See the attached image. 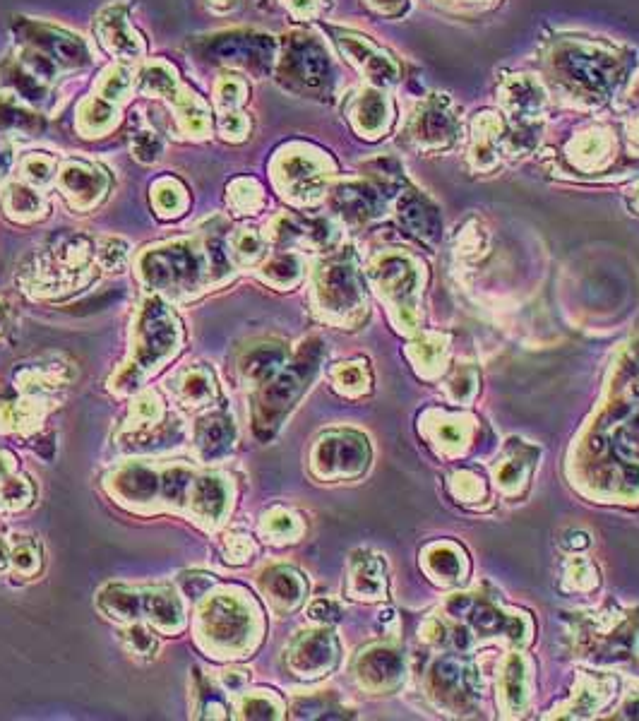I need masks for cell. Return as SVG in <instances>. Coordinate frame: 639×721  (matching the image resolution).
<instances>
[{
  "label": "cell",
  "instance_id": "9",
  "mask_svg": "<svg viewBox=\"0 0 639 721\" xmlns=\"http://www.w3.org/2000/svg\"><path fill=\"white\" fill-rule=\"evenodd\" d=\"M368 457L366 438L351 431H334L318 443L313 464L322 476H354L366 469Z\"/></svg>",
  "mask_w": 639,
  "mask_h": 721
},
{
  "label": "cell",
  "instance_id": "4",
  "mask_svg": "<svg viewBox=\"0 0 639 721\" xmlns=\"http://www.w3.org/2000/svg\"><path fill=\"white\" fill-rule=\"evenodd\" d=\"M94 260V243L82 234H61L32 258V267L22 277L34 294H56L58 289L87 284L89 267Z\"/></svg>",
  "mask_w": 639,
  "mask_h": 721
},
{
  "label": "cell",
  "instance_id": "42",
  "mask_svg": "<svg viewBox=\"0 0 639 721\" xmlns=\"http://www.w3.org/2000/svg\"><path fill=\"white\" fill-rule=\"evenodd\" d=\"M356 123H358V128L366 130V133H375V130L385 123V101L380 99V94L370 92L361 101H358Z\"/></svg>",
  "mask_w": 639,
  "mask_h": 721
},
{
  "label": "cell",
  "instance_id": "53",
  "mask_svg": "<svg viewBox=\"0 0 639 721\" xmlns=\"http://www.w3.org/2000/svg\"><path fill=\"white\" fill-rule=\"evenodd\" d=\"M246 681H248V676L243 671H226L222 676L224 688L229 690V693H238V690H241L243 685H246Z\"/></svg>",
  "mask_w": 639,
  "mask_h": 721
},
{
  "label": "cell",
  "instance_id": "51",
  "mask_svg": "<svg viewBox=\"0 0 639 721\" xmlns=\"http://www.w3.org/2000/svg\"><path fill=\"white\" fill-rule=\"evenodd\" d=\"M310 618L320 623H337L339 621V606L332 604L330 599H318L310 606Z\"/></svg>",
  "mask_w": 639,
  "mask_h": 721
},
{
  "label": "cell",
  "instance_id": "41",
  "mask_svg": "<svg viewBox=\"0 0 639 721\" xmlns=\"http://www.w3.org/2000/svg\"><path fill=\"white\" fill-rule=\"evenodd\" d=\"M123 642H125V649H128L133 657H140V659H154V654H157V649H159L157 635H154L152 630L142 628V625H130V628L125 630Z\"/></svg>",
  "mask_w": 639,
  "mask_h": 721
},
{
  "label": "cell",
  "instance_id": "39",
  "mask_svg": "<svg viewBox=\"0 0 639 721\" xmlns=\"http://www.w3.org/2000/svg\"><path fill=\"white\" fill-rule=\"evenodd\" d=\"M34 488L22 476H8L0 481V508L22 510L32 503Z\"/></svg>",
  "mask_w": 639,
  "mask_h": 721
},
{
  "label": "cell",
  "instance_id": "28",
  "mask_svg": "<svg viewBox=\"0 0 639 721\" xmlns=\"http://www.w3.org/2000/svg\"><path fill=\"white\" fill-rule=\"evenodd\" d=\"M402 673V659L392 649H373L358 661V676L368 685H390Z\"/></svg>",
  "mask_w": 639,
  "mask_h": 721
},
{
  "label": "cell",
  "instance_id": "48",
  "mask_svg": "<svg viewBox=\"0 0 639 721\" xmlns=\"http://www.w3.org/2000/svg\"><path fill=\"white\" fill-rule=\"evenodd\" d=\"M241 717L246 719H274L277 705L267 695H250L241 702Z\"/></svg>",
  "mask_w": 639,
  "mask_h": 721
},
{
  "label": "cell",
  "instance_id": "30",
  "mask_svg": "<svg viewBox=\"0 0 639 721\" xmlns=\"http://www.w3.org/2000/svg\"><path fill=\"white\" fill-rule=\"evenodd\" d=\"M152 202L161 219H176L188 207V193H185L181 181L166 176L152 186Z\"/></svg>",
  "mask_w": 639,
  "mask_h": 721
},
{
  "label": "cell",
  "instance_id": "22",
  "mask_svg": "<svg viewBox=\"0 0 639 721\" xmlns=\"http://www.w3.org/2000/svg\"><path fill=\"white\" fill-rule=\"evenodd\" d=\"M332 205L349 222H366L380 212V198L375 195V190L358 186V183H346L334 190Z\"/></svg>",
  "mask_w": 639,
  "mask_h": 721
},
{
  "label": "cell",
  "instance_id": "23",
  "mask_svg": "<svg viewBox=\"0 0 639 721\" xmlns=\"http://www.w3.org/2000/svg\"><path fill=\"white\" fill-rule=\"evenodd\" d=\"M3 210L17 224H32L49 214V202L37 188L25 186V183H13L3 195Z\"/></svg>",
  "mask_w": 639,
  "mask_h": 721
},
{
  "label": "cell",
  "instance_id": "58",
  "mask_svg": "<svg viewBox=\"0 0 639 721\" xmlns=\"http://www.w3.org/2000/svg\"><path fill=\"white\" fill-rule=\"evenodd\" d=\"M8 563H10V551L8 546H5V541L0 539V572L8 568Z\"/></svg>",
  "mask_w": 639,
  "mask_h": 721
},
{
  "label": "cell",
  "instance_id": "10",
  "mask_svg": "<svg viewBox=\"0 0 639 721\" xmlns=\"http://www.w3.org/2000/svg\"><path fill=\"white\" fill-rule=\"evenodd\" d=\"M111 178L104 169L85 159H70L58 171V188L77 212H89L99 205L109 193Z\"/></svg>",
  "mask_w": 639,
  "mask_h": 721
},
{
  "label": "cell",
  "instance_id": "34",
  "mask_svg": "<svg viewBox=\"0 0 639 721\" xmlns=\"http://www.w3.org/2000/svg\"><path fill=\"white\" fill-rule=\"evenodd\" d=\"M402 217L406 226L414 229V234H421L426 238L438 236V217H435V212L421 198H406L402 205Z\"/></svg>",
  "mask_w": 639,
  "mask_h": 721
},
{
  "label": "cell",
  "instance_id": "17",
  "mask_svg": "<svg viewBox=\"0 0 639 721\" xmlns=\"http://www.w3.org/2000/svg\"><path fill=\"white\" fill-rule=\"evenodd\" d=\"M159 491L161 476L142 464H128L111 476V493H116L125 503H152L159 498Z\"/></svg>",
  "mask_w": 639,
  "mask_h": 721
},
{
  "label": "cell",
  "instance_id": "1",
  "mask_svg": "<svg viewBox=\"0 0 639 721\" xmlns=\"http://www.w3.org/2000/svg\"><path fill=\"white\" fill-rule=\"evenodd\" d=\"M137 274L149 289L171 299H183L209 284L212 265H209L207 250H202L195 241L181 238V241L147 248L137 260Z\"/></svg>",
  "mask_w": 639,
  "mask_h": 721
},
{
  "label": "cell",
  "instance_id": "6",
  "mask_svg": "<svg viewBox=\"0 0 639 721\" xmlns=\"http://www.w3.org/2000/svg\"><path fill=\"white\" fill-rule=\"evenodd\" d=\"M195 53L202 61L234 65L253 75H265L277 58V44L267 34L234 29V32H219L197 41Z\"/></svg>",
  "mask_w": 639,
  "mask_h": 721
},
{
  "label": "cell",
  "instance_id": "8",
  "mask_svg": "<svg viewBox=\"0 0 639 721\" xmlns=\"http://www.w3.org/2000/svg\"><path fill=\"white\" fill-rule=\"evenodd\" d=\"M15 32L20 34L22 44L49 58L58 70H80L92 63V53H89L85 41L77 34L65 32V29L20 20L15 25Z\"/></svg>",
  "mask_w": 639,
  "mask_h": 721
},
{
  "label": "cell",
  "instance_id": "44",
  "mask_svg": "<svg viewBox=\"0 0 639 721\" xmlns=\"http://www.w3.org/2000/svg\"><path fill=\"white\" fill-rule=\"evenodd\" d=\"M130 150H133V157L142 164L157 162L161 154V137L154 133V130H142L133 137L130 142Z\"/></svg>",
  "mask_w": 639,
  "mask_h": 721
},
{
  "label": "cell",
  "instance_id": "56",
  "mask_svg": "<svg viewBox=\"0 0 639 721\" xmlns=\"http://www.w3.org/2000/svg\"><path fill=\"white\" fill-rule=\"evenodd\" d=\"M284 3H289V8L296 15H308L313 10V0H284Z\"/></svg>",
  "mask_w": 639,
  "mask_h": 721
},
{
  "label": "cell",
  "instance_id": "11",
  "mask_svg": "<svg viewBox=\"0 0 639 721\" xmlns=\"http://www.w3.org/2000/svg\"><path fill=\"white\" fill-rule=\"evenodd\" d=\"M318 299L322 311L344 315L351 313L361 303V282L354 262L346 255H339L327 262L318 274Z\"/></svg>",
  "mask_w": 639,
  "mask_h": 721
},
{
  "label": "cell",
  "instance_id": "40",
  "mask_svg": "<svg viewBox=\"0 0 639 721\" xmlns=\"http://www.w3.org/2000/svg\"><path fill=\"white\" fill-rule=\"evenodd\" d=\"M10 560H13L15 570L25 577L39 575L41 570V546L32 539L17 541L13 551H10Z\"/></svg>",
  "mask_w": 639,
  "mask_h": 721
},
{
  "label": "cell",
  "instance_id": "5",
  "mask_svg": "<svg viewBox=\"0 0 639 721\" xmlns=\"http://www.w3.org/2000/svg\"><path fill=\"white\" fill-rule=\"evenodd\" d=\"M183 330L178 318L166 303L149 299L142 306L135 330V363L128 371L133 373V387L145 380V375L159 371L166 361L181 349Z\"/></svg>",
  "mask_w": 639,
  "mask_h": 721
},
{
  "label": "cell",
  "instance_id": "12",
  "mask_svg": "<svg viewBox=\"0 0 639 721\" xmlns=\"http://www.w3.org/2000/svg\"><path fill=\"white\" fill-rule=\"evenodd\" d=\"M274 181H277L284 195L308 202L322 190L325 176H322V169L315 162V157H308V154H282L274 162Z\"/></svg>",
  "mask_w": 639,
  "mask_h": 721
},
{
  "label": "cell",
  "instance_id": "35",
  "mask_svg": "<svg viewBox=\"0 0 639 721\" xmlns=\"http://www.w3.org/2000/svg\"><path fill=\"white\" fill-rule=\"evenodd\" d=\"M226 200L238 214H255L262 207V190L253 178H238L229 186Z\"/></svg>",
  "mask_w": 639,
  "mask_h": 721
},
{
  "label": "cell",
  "instance_id": "13",
  "mask_svg": "<svg viewBox=\"0 0 639 721\" xmlns=\"http://www.w3.org/2000/svg\"><path fill=\"white\" fill-rule=\"evenodd\" d=\"M97 37L99 44L121 61L145 56V41L130 25L125 5H109L101 10L97 17Z\"/></svg>",
  "mask_w": 639,
  "mask_h": 721
},
{
  "label": "cell",
  "instance_id": "36",
  "mask_svg": "<svg viewBox=\"0 0 639 721\" xmlns=\"http://www.w3.org/2000/svg\"><path fill=\"white\" fill-rule=\"evenodd\" d=\"M20 171L29 186H46V183H51L53 178H56V159L44 152L27 154V157H22Z\"/></svg>",
  "mask_w": 639,
  "mask_h": 721
},
{
  "label": "cell",
  "instance_id": "59",
  "mask_svg": "<svg viewBox=\"0 0 639 721\" xmlns=\"http://www.w3.org/2000/svg\"><path fill=\"white\" fill-rule=\"evenodd\" d=\"M3 327H5V308L0 306V330H3Z\"/></svg>",
  "mask_w": 639,
  "mask_h": 721
},
{
  "label": "cell",
  "instance_id": "20",
  "mask_svg": "<svg viewBox=\"0 0 639 721\" xmlns=\"http://www.w3.org/2000/svg\"><path fill=\"white\" fill-rule=\"evenodd\" d=\"M474 678L471 666L462 659H443L433 671L435 690L450 702H469V697H476Z\"/></svg>",
  "mask_w": 639,
  "mask_h": 721
},
{
  "label": "cell",
  "instance_id": "57",
  "mask_svg": "<svg viewBox=\"0 0 639 721\" xmlns=\"http://www.w3.org/2000/svg\"><path fill=\"white\" fill-rule=\"evenodd\" d=\"M10 472H13V457L0 450V481L8 479Z\"/></svg>",
  "mask_w": 639,
  "mask_h": 721
},
{
  "label": "cell",
  "instance_id": "43",
  "mask_svg": "<svg viewBox=\"0 0 639 721\" xmlns=\"http://www.w3.org/2000/svg\"><path fill=\"white\" fill-rule=\"evenodd\" d=\"M97 260L101 267H106V270L111 272H121L125 265H128L130 260V250H128V243L123 241V238H104V241H99V248H97Z\"/></svg>",
  "mask_w": 639,
  "mask_h": 721
},
{
  "label": "cell",
  "instance_id": "38",
  "mask_svg": "<svg viewBox=\"0 0 639 721\" xmlns=\"http://www.w3.org/2000/svg\"><path fill=\"white\" fill-rule=\"evenodd\" d=\"M385 589V580H382V563L378 558H368L358 565L354 572V592L361 594V599H373Z\"/></svg>",
  "mask_w": 639,
  "mask_h": 721
},
{
  "label": "cell",
  "instance_id": "24",
  "mask_svg": "<svg viewBox=\"0 0 639 721\" xmlns=\"http://www.w3.org/2000/svg\"><path fill=\"white\" fill-rule=\"evenodd\" d=\"M176 397L190 409L207 407L217 397V383H214L212 371L205 366H193L183 371L176 378Z\"/></svg>",
  "mask_w": 639,
  "mask_h": 721
},
{
  "label": "cell",
  "instance_id": "47",
  "mask_svg": "<svg viewBox=\"0 0 639 721\" xmlns=\"http://www.w3.org/2000/svg\"><path fill=\"white\" fill-rule=\"evenodd\" d=\"M296 529V520L284 510H274L262 522V534L274 536L272 541H284Z\"/></svg>",
  "mask_w": 639,
  "mask_h": 721
},
{
  "label": "cell",
  "instance_id": "14",
  "mask_svg": "<svg viewBox=\"0 0 639 721\" xmlns=\"http://www.w3.org/2000/svg\"><path fill=\"white\" fill-rule=\"evenodd\" d=\"M229 498L231 491L222 476H195L188 493V512L193 515L195 522L212 529L217 527V524L224 520L226 512H229Z\"/></svg>",
  "mask_w": 639,
  "mask_h": 721
},
{
  "label": "cell",
  "instance_id": "16",
  "mask_svg": "<svg viewBox=\"0 0 639 721\" xmlns=\"http://www.w3.org/2000/svg\"><path fill=\"white\" fill-rule=\"evenodd\" d=\"M195 452L202 462H217L231 452L236 443V426L231 416L214 411L202 416L195 426Z\"/></svg>",
  "mask_w": 639,
  "mask_h": 721
},
{
  "label": "cell",
  "instance_id": "25",
  "mask_svg": "<svg viewBox=\"0 0 639 721\" xmlns=\"http://www.w3.org/2000/svg\"><path fill=\"white\" fill-rule=\"evenodd\" d=\"M262 592L270 597L274 606L294 609L303 597V580L296 570L279 565V568L267 570L265 575H262Z\"/></svg>",
  "mask_w": 639,
  "mask_h": 721
},
{
  "label": "cell",
  "instance_id": "3",
  "mask_svg": "<svg viewBox=\"0 0 639 721\" xmlns=\"http://www.w3.org/2000/svg\"><path fill=\"white\" fill-rule=\"evenodd\" d=\"M322 359L320 339H308L298 349L294 363L282 368L270 383L262 385V392L255 402L253 411V431L260 440L272 438L277 433L279 423L291 407L298 402V397L306 392L310 380L318 373V363Z\"/></svg>",
  "mask_w": 639,
  "mask_h": 721
},
{
  "label": "cell",
  "instance_id": "45",
  "mask_svg": "<svg viewBox=\"0 0 639 721\" xmlns=\"http://www.w3.org/2000/svg\"><path fill=\"white\" fill-rule=\"evenodd\" d=\"M222 551L226 556V563H246L250 553H253V544H250V536L246 534H226L222 539Z\"/></svg>",
  "mask_w": 639,
  "mask_h": 721
},
{
  "label": "cell",
  "instance_id": "50",
  "mask_svg": "<svg viewBox=\"0 0 639 721\" xmlns=\"http://www.w3.org/2000/svg\"><path fill=\"white\" fill-rule=\"evenodd\" d=\"M212 585H214V577L205 575V572H193V575H183L181 577L183 592L188 594V597H193V599H200L202 594H205Z\"/></svg>",
  "mask_w": 639,
  "mask_h": 721
},
{
  "label": "cell",
  "instance_id": "33",
  "mask_svg": "<svg viewBox=\"0 0 639 721\" xmlns=\"http://www.w3.org/2000/svg\"><path fill=\"white\" fill-rule=\"evenodd\" d=\"M248 97V85L238 75H222L214 85V104H217L219 113L238 111Z\"/></svg>",
  "mask_w": 639,
  "mask_h": 721
},
{
  "label": "cell",
  "instance_id": "27",
  "mask_svg": "<svg viewBox=\"0 0 639 721\" xmlns=\"http://www.w3.org/2000/svg\"><path fill=\"white\" fill-rule=\"evenodd\" d=\"M118 123V106L111 101L97 97L85 99L77 111V130L85 137H101L106 135L113 125Z\"/></svg>",
  "mask_w": 639,
  "mask_h": 721
},
{
  "label": "cell",
  "instance_id": "15",
  "mask_svg": "<svg viewBox=\"0 0 639 721\" xmlns=\"http://www.w3.org/2000/svg\"><path fill=\"white\" fill-rule=\"evenodd\" d=\"M337 661V640L330 633H308L289 652V669L296 676L315 678L327 673Z\"/></svg>",
  "mask_w": 639,
  "mask_h": 721
},
{
  "label": "cell",
  "instance_id": "19",
  "mask_svg": "<svg viewBox=\"0 0 639 721\" xmlns=\"http://www.w3.org/2000/svg\"><path fill=\"white\" fill-rule=\"evenodd\" d=\"M450 611L455 613V616L464 618V621L474 625V628L483 635L512 633L517 637V633H519V623L515 621V618H507L500 611H495L488 604H481V601H476L471 597H457L450 604Z\"/></svg>",
  "mask_w": 639,
  "mask_h": 721
},
{
  "label": "cell",
  "instance_id": "26",
  "mask_svg": "<svg viewBox=\"0 0 639 721\" xmlns=\"http://www.w3.org/2000/svg\"><path fill=\"white\" fill-rule=\"evenodd\" d=\"M327 226L322 219H315V222H308V219H296V217H279L277 222L272 224V236L279 246H291V243H315V246H322L327 241Z\"/></svg>",
  "mask_w": 639,
  "mask_h": 721
},
{
  "label": "cell",
  "instance_id": "54",
  "mask_svg": "<svg viewBox=\"0 0 639 721\" xmlns=\"http://www.w3.org/2000/svg\"><path fill=\"white\" fill-rule=\"evenodd\" d=\"M238 0H207V8L212 10V13H231V10H236Z\"/></svg>",
  "mask_w": 639,
  "mask_h": 721
},
{
  "label": "cell",
  "instance_id": "18",
  "mask_svg": "<svg viewBox=\"0 0 639 721\" xmlns=\"http://www.w3.org/2000/svg\"><path fill=\"white\" fill-rule=\"evenodd\" d=\"M142 611L147 613L149 623L159 630V633L176 635L185 628V613L181 606V599L176 597L171 587H152L147 589L142 597Z\"/></svg>",
  "mask_w": 639,
  "mask_h": 721
},
{
  "label": "cell",
  "instance_id": "21",
  "mask_svg": "<svg viewBox=\"0 0 639 721\" xmlns=\"http://www.w3.org/2000/svg\"><path fill=\"white\" fill-rule=\"evenodd\" d=\"M286 366V349L282 344H258L243 356V380L253 387H262Z\"/></svg>",
  "mask_w": 639,
  "mask_h": 721
},
{
  "label": "cell",
  "instance_id": "32",
  "mask_svg": "<svg viewBox=\"0 0 639 721\" xmlns=\"http://www.w3.org/2000/svg\"><path fill=\"white\" fill-rule=\"evenodd\" d=\"M130 85H133V73H130L125 65H113V68H109L104 75H101L94 94L101 99L111 101V104L121 106L125 94L130 92Z\"/></svg>",
  "mask_w": 639,
  "mask_h": 721
},
{
  "label": "cell",
  "instance_id": "31",
  "mask_svg": "<svg viewBox=\"0 0 639 721\" xmlns=\"http://www.w3.org/2000/svg\"><path fill=\"white\" fill-rule=\"evenodd\" d=\"M301 270H303V265L296 255H291V253L277 255V258H272L265 267H262L260 279L262 282L284 289V286H294L298 279H301Z\"/></svg>",
  "mask_w": 639,
  "mask_h": 721
},
{
  "label": "cell",
  "instance_id": "49",
  "mask_svg": "<svg viewBox=\"0 0 639 721\" xmlns=\"http://www.w3.org/2000/svg\"><path fill=\"white\" fill-rule=\"evenodd\" d=\"M431 565L438 575H443V577L447 575V577H452V580H455L459 572H462V563H459V558L452 551H447V548H438V551L433 553Z\"/></svg>",
  "mask_w": 639,
  "mask_h": 721
},
{
  "label": "cell",
  "instance_id": "7",
  "mask_svg": "<svg viewBox=\"0 0 639 721\" xmlns=\"http://www.w3.org/2000/svg\"><path fill=\"white\" fill-rule=\"evenodd\" d=\"M279 80L296 92H318L325 89L332 77V63L327 51L315 37L294 34L284 41Z\"/></svg>",
  "mask_w": 639,
  "mask_h": 721
},
{
  "label": "cell",
  "instance_id": "52",
  "mask_svg": "<svg viewBox=\"0 0 639 721\" xmlns=\"http://www.w3.org/2000/svg\"><path fill=\"white\" fill-rule=\"evenodd\" d=\"M337 383L342 385V387H349L351 383H354V385H363L361 368L351 366V363H346L344 368H339V371H337Z\"/></svg>",
  "mask_w": 639,
  "mask_h": 721
},
{
  "label": "cell",
  "instance_id": "46",
  "mask_svg": "<svg viewBox=\"0 0 639 721\" xmlns=\"http://www.w3.org/2000/svg\"><path fill=\"white\" fill-rule=\"evenodd\" d=\"M248 130H250V121L243 116V113L238 111L219 113V133H222L224 140L241 142L243 137L248 135Z\"/></svg>",
  "mask_w": 639,
  "mask_h": 721
},
{
  "label": "cell",
  "instance_id": "55",
  "mask_svg": "<svg viewBox=\"0 0 639 721\" xmlns=\"http://www.w3.org/2000/svg\"><path fill=\"white\" fill-rule=\"evenodd\" d=\"M3 133L5 130H0V176H3L10 166V147H8V142H5Z\"/></svg>",
  "mask_w": 639,
  "mask_h": 721
},
{
  "label": "cell",
  "instance_id": "37",
  "mask_svg": "<svg viewBox=\"0 0 639 721\" xmlns=\"http://www.w3.org/2000/svg\"><path fill=\"white\" fill-rule=\"evenodd\" d=\"M226 246H231V260L241 262V265H250L262 255V248H265V241L255 229H238L234 236L226 241Z\"/></svg>",
  "mask_w": 639,
  "mask_h": 721
},
{
  "label": "cell",
  "instance_id": "29",
  "mask_svg": "<svg viewBox=\"0 0 639 721\" xmlns=\"http://www.w3.org/2000/svg\"><path fill=\"white\" fill-rule=\"evenodd\" d=\"M99 609L116 621H135L142 613V597L125 585H109L99 594Z\"/></svg>",
  "mask_w": 639,
  "mask_h": 721
},
{
  "label": "cell",
  "instance_id": "2",
  "mask_svg": "<svg viewBox=\"0 0 639 721\" xmlns=\"http://www.w3.org/2000/svg\"><path fill=\"white\" fill-rule=\"evenodd\" d=\"M258 609L250 599H241L236 594H217L212 601L202 606L197 613L195 633L197 642L212 652V657H241V652H250L258 637Z\"/></svg>",
  "mask_w": 639,
  "mask_h": 721
}]
</instances>
